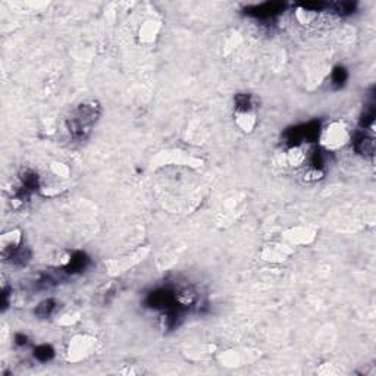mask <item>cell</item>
Listing matches in <instances>:
<instances>
[{
    "label": "cell",
    "instance_id": "4fadbf2b",
    "mask_svg": "<svg viewBox=\"0 0 376 376\" xmlns=\"http://www.w3.org/2000/svg\"><path fill=\"white\" fill-rule=\"evenodd\" d=\"M27 341H28V338H27L24 334H16V335H15V344H16V345H25Z\"/></svg>",
    "mask_w": 376,
    "mask_h": 376
},
{
    "label": "cell",
    "instance_id": "8992f818",
    "mask_svg": "<svg viewBox=\"0 0 376 376\" xmlns=\"http://www.w3.org/2000/svg\"><path fill=\"white\" fill-rule=\"evenodd\" d=\"M234 105L237 113H248V112H251V107H253V97H251V94H235Z\"/></svg>",
    "mask_w": 376,
    "mask_h": 376
},
{
    "label": "cell",
    "instance_id": "8fae6325",
    "mask_svg": "<svg viewBox=\"0 0 376 376\" xmlns=\"http://www.w3.org/2000/svg\"><path fill=\"white\" fill-rule=\"evenodd\" d=\"M348 78V74H347V69L342 68V66H337L335 69L332 70V75H331V82L334 85V88H341L345 81Z\"/></svg>",
    "mask_w": 376,
    "mask_h": 376
},
{
    "label": "cell",
    "instance_id": "6da1fadb",
    "mask_svg": "<svg viewBox=\"0 0 376 376\" xmlns=\"http://www.w3.org/2000/svg\"><path fill=\"white\" fill-rule=\"evenodd\" d=\"M102 115V106L97 100H87L77 106L66 119V129L75 141L85 140Z\"/></svg>",
    "mask_w": 376,
    "mask_h": 376
},
{
    "label": "cell",
    "instance_id": "30bf717a",
    "mask_svg": "<svg viewBox=\"0 0 376 376\" xmlns=\"http://www.w3.org/2000/svg\"><path fill=\"white\" fill-rule=\"evenodd\" d=\"M34 357L38 362H49L55 357V350L49 344H41L34 348Z\"/></svg>",
    "mask_w": 376,
    "mask_h": 376
},
{
    "label": "cell",
    "instance_id": "52a82bcc",
    "mask_svg": "<svg viewBox=\"0 0 376 376\" xmlns=\"http://www.w3.org/2000/svg\"><path fill=\"white\" fill-rule=\"evenodd\" d=\"M30 258H31V251L28 250V247L22 246V244L9 256V260L16 266H25L30 262Z\"/></svg>",
    "mask_w": 376,
    "mask_h": 376
},
{
    "label": "cell",
    "instance_id": "9c48e42d",
    "mask_svg": "<svg viewBox=\"0 0 376 376\" xmlns=\"http://www.w3.org/2000/svg\"><path fill=\"white\" fill-rule=\"evenodd\" d=\"M356 3L353 2H338V3H329L328 8L334 13L341 15V16H345V15H351L353 12L356 11Z\"/></svg>",
    "mask_w": 376,
    "mask_h": 376
},
{
    "label": "cell",
    "instance_id": "ba28073f",
    "mask_svg": "<svg viewBox=\"0 0 376 376\" xmlns=\"http://www.w3.org/2000/svg\"><path fill=\"white\" fill-rule=\"evenodd\" d=\"M56 309V301L53 298H46L43 300L41 303H38V306L35 307L34 313L35 316H38L40 319H44V317H49Z\"/></svg>",
    "mask_w": 376,
    "mask_h": 376
},
{
    "label": "cell",
    "instance_id": "7c38bea8",
    "mask_svg": "<svg viewBox=\"0 0 376 376\" xmlns=\"http://www.w3.org/2000/svg\"><path fill=\"white\" fill-rule=\"evenodd\" d=\"M373 121H375V106L373 103L366 106L364 112L362 113V118H360V125L362 128H370L373 125Z\"/></svg>",
    "mask_w": 376,
    "mask_h": 376
},
{
    "label": "cell",
    "instance_id": "277c9868",
    "mask_svg": "<svg viewBox=\"0 0 376 376\" xmlns=\"http://www.w3.org/2000/svg\"><path fill=\"white\" fill-rule=\"evenodd\" d=\"M88 263H90V258H88V256L85 253L75 251L68 258V263L65 266V272H68V273H78V272H82V270L85 269L88 266Z\"/></svg>",
    "mask_w": 376,
    "mask_h": 376
},
{
    "label": "cell",
    "instance_id": "5b68a950",
    "mask_svg": "<svg viewBox=\"0 0 376 376\" xmlns=\"http://www.w3.org/2000/svg\"><path fill=\"white\" fill-rule=\"evenodd\" d=\"M345 140V132L340 125H332L328 131L323 134V141L328 147H338Z\"/></svg>",
    "mask_w": 376,
    "mask_h": 376
},
{
    "label": "cell",
    "instance_id": "3957f363",
    "mask_svg": "<svg viewBox=\"0 0 376 376\" xmlns=\"http://www.w3.org/2000/svg\"><path fill=\"white\" fill-rule=\"evenodd\" d=\"M353 144H354V149L359 154H362L364 157H373L375 141L366 132H357L356 137L353 138Z\"/></svg>",
    "mask_w": 376,
    "mask_h": 376
},
{
    "label": "cell",
    "instance_id": "7a4b0ae2",
    "mask_svg": "<svg viewBox=\"0 0 376 376\" xmlns=\"http://www.w3.org/2000/svg\"><path fill=\"white\" fill-rule=\"evenodd\" d=\"M284 5L282 3H276V2H266L262 5H254V6H248L246 8V13L248 16L257 18V19H270L278 16L282 11H284Z\"/></svg>",
    "mask_w": 376,
    "mask_h": 376
}]
</instances>
